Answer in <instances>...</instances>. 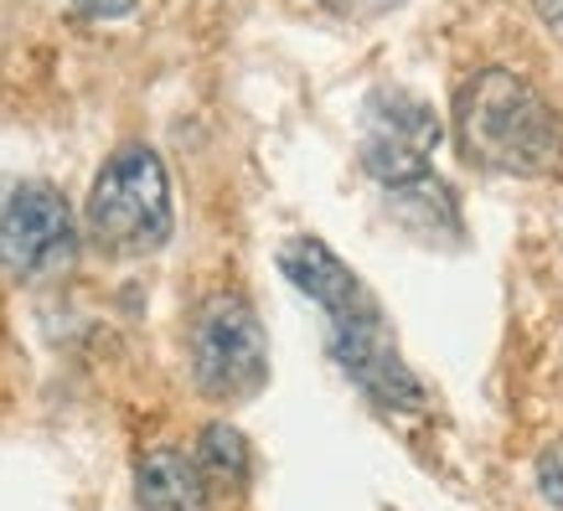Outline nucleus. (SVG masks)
Listing matches in <instances>:
<instances>
[{
	"label": "nucleus",
	"mask_w": 563,
	"mask_h": 511,
	"mask_svg": "<svg viewBox=\"0 0 563 511\" xmlns=\"http://www.w3.org/2000/svg\"><path fill=\"white\" fill-rule=\"evenodd\" d=\"M388 207L393 218L404 222V227H413L419 238H450L461 243L465 222H461V202H455V191L444 187L440 176L429 170V176H419V181H409V187H393L388 191Z\"/></svg>",
	"instance_id": "9"
},
{
	"label": "nucleus",
	"mask_w": 563,
	"mask_h": 511,
	"mask_svg": "<svg viewBox=\"0 0 563 511\" xmlns=\"http://www.w3.org/2000/svg\"><path fill=\"white\" fill-rule=\"evenodd\" d=\"M135 501L140 511H207L202 480L191 470V455L181 449H151L135 465Z\"/></svg>",
	"instance_id": "8"
},
{
	"label": "nucleus",
	"mask_w": 563,
	"mask_h": 511,
	"mask_svg": "<svg viewBox=\"0 0 563 511\" xmlns=\"http://www.w3.org/2000/svg\"><path fill=\"white\" fill-rule=\"evenodd\" d=\"M191 382L212 403H249L269 382V336L249 295L218 290L207 295L187 325Z\"/></svg>",
	"instance_id": "3"
},
{
	"label": "nucleus",
	"mask_w": 563,
	"mask_h": 511,
	"mask_svg": "<svg viewBox=\"0 0 563 511\" xmlns=\"http://www.w3.org/2000/svg\"><path fill=\"white\" fill-rule=\"evenodd\" d=\"M538 496L553 511H563V440L548 444L543 455H538Z\"/></svg>",
	"instance_id": "10"
},
{
	"label": "nucleus",
	"mask_w": 563,
	"mask_h": 511,
	"mask_svg": "<svg viewBox=\"0 0 563 511\" xmlns=\"http://www.w3.org/2000/svg\"><path fill=\"white\" fill-rule=\"evenodd\" d=\"M78 218L52 181H11L0 187V274L16 285H42L73 269L78 258Z\"/></svg>",
	"instance_id": "5"
},
{
	"label": "nucleus",
	"mask_w": 563,
	"mask_h": 511,
	"mask_svg": "<svg viewBox=\"0 0 563 511\" xmlns=\"http://www.w3.org/2000/svg\"><path fill=\"white\" fill-rule=\"evenodd\" d=\"M84 233L93 248L114 258H151L176 233L172 170L151 145H120L88 187Z\"/></svg>",
	"instance_id": "2"
},
{
	"label": "nucleus",
	"mask_w": 563,
	"mask_h": 511,
	"mask_svg": "<svg viewBox=\"0 0 563 511\" xmlns=\"http://www.w3.org/2000/svg\"><path fill=\"white\" fill-rule=\"evenodd\" d=\"M321 5L342 21H377V16H388L398 0H321Z\"/></svg>",
	"instance_id": "11"
},
{
	"label": "nucleus",
	"mask_w": 563,
	"mask_h": 511,
	"mask_svg": "<svg viewBox=\"0 0 563 511\" xmlns=\"http://www.w3.org/2000/svg\"><path fill=\"white\" fill-rule=\"evenodd\" d=\"M325 346H331V362L357 382L362 398H373L377 409L419 413L429 403V388L404 362V352H398V341L388 331V315H383L373 290H362L346 306L325 310Z\"/></svg>",
	"instance_id": "4"
},
{
	"label": "nucleus",
	"mask_w": 563,
	"mask_h": 511,
	"mask_svg": "<svg viewBox=\"0 0 563 511\" xmlns=\"http://www.w3.org/2000/svg\"><path fill=\"white\" fill-rule=\"evenodd\" d=\"M191 470L202 480L207 501H233V496L249 491V476H254V455H249V440H243L233 424H207L197 434V455H191Z\"/></svg>",
	"instance_id": "7"
},
{
	"label": "nucleus",
	"mask_w": 563,
	"mask_h": 511,
	"mask_svg": "<svg viewBox=\"0 0 563 511\" xmlns=\"http://www.w3.org/2000/svg\"><path fill=\"white\" fill-rule=\"evenodd\" d=\"M455 145L471 166L543 181L563 170V114L517 68H476L455 88Z\"/></svg>",
	"instance_id": "1"
},
{
	"label": "nucleus",
	"mask_w": 563,
	"mask_h": 511,
	"mask_svg": "<svg viewBox=\"0 0 563 511\" xmlns=\"http://www.w3.org/2000/svg\"><path fill=\"white\" fill-rule=\"evenodd\" d=\"M532 11H538L548 26H559L563 32V0H532Z\"/></svg>",
	"instance_id": "13"
},
{
	"label": "nucleus",
	"mask_w": 563,
	"mask_h": 511,
	"mask_svg": "<svg viewBox=\"0 0 563 511\" xmlns=\"http://www.w3.org/2000/svg\"><path fill=\"white\" fill-rule=\"evenodd\" d=\"M444 140V124L434 103L409 93V88H373L362 103V140L357 160L383 191L409 187L434 170V151Z\"/></svg>",
	"instance_id": "6"
},
{
	"label": "nucleus",
	"mask_w": 563,
	"mask_h": 511,
	"mask_svg": "<svg viewBox=\"0 0 563 511\" xmlns=\"http://www.w3.org/2000/svg\"><path fill=\"white\" fill-rule=\"evenodd\" d=\"M84 11L88 16H99V21H114V16H130L135 0H84Z\"/></svg>",
	"instance_id": "12"
}]
</instances>
